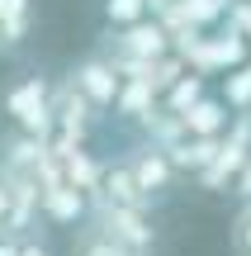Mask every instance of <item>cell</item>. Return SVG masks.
Here are the masks:
<instances>
[{
  "label": "cell",
  "mask_w": 251,
  "mask_h": 256,
  "mask_svg": "<svg viewBox=\"0 0 251 256\" xmlns=\"http://www.w3.org/2000/svg\"><path fill=\"white\" fill-rule=\"evenodd\" d=\"M5 114L14 119L19 133L28 138H52V86L43 81V76H24L19 86H9L5 95Z\"/></svg>",
  "instance_id": "6da1fadb"
},
{
  "label": "cell",
  "mask_w": 251,
  "mask_h": 256,
  "mask_svg": "<svg viewBox=\"0 0 251 256\" xmlns=\"http://www.w3.org/2000/svg\"><path fill=\"white\" fill-rule=\"evenodd\" d=\"M90 228H100L109 242H119L123 252L147 256L157 247V228H152L147 214L138 209H114V204H90Z\"/></svg>",
  "instance_id": "7a4b0ae2"
},
{
  "label": "cell",
  "mask_w": 251,
  "mask_h": 256,
  "mask_svg": "<svg viewBox=\"0 0 251 256\" xmlns=\"http://www.w3.org/2000/svg\"><path fill=\"white\" fill-rule=\"evenodd\" d=\"M251 62V43L237 28H223V34H199L195 38V48L185 52V66L190 72H199V76H214V72H237V66H247Z\"/></svg>",
  "instance_id": "3957f363"
},
{
  "label": "cell",
  "mask_w": 251,
  "mask_h": 256,
  "mask_svg": "<svg viewBox=\"0 0 251 256\" xmlns=\"http://www.w3.org/2000/svg\"><path fill=\"white\" fill-rule=\"evenodd\" d=\"M109 62H161V57H171V34L161 19H142V24L133 28H119V34H109Z\"/></svg>",
  "instance_id": "277c9868"
},
{
  "label": "cell",
  "mask_w": 251,
  "mask_h": 256,
  "mask_svg": "<svg viewBox=\"0 0 251 256\" xmlns=\"http://www.w3.org/2000/svg\"><path fill=\"white\" fill-rule=\"evenodd\" d=\"M66 81L81 90V100L90 104L95 114H109V110H114V100H119L123 76H119V66H114L104 52H95V57H85V62H76V72L66 76Z\"/></svg>",
  "instance_id": "5b68a950"
},
{
  "label": "cell",
  "mask_w": 251,
  "mask_h": 256,
  "mask_svg": "<svg viewBox=\"0 0 251 256\" xmlns=\"http://www.w3.org/2000/svg\"><path fill=\"white\" fill-rule=\"evenodd\" d=\"M123 162H128V171H133V180H138V190L147 194L152 204H157L161 194H171V185L180 180V171L171 166V156L161 152V147H152V142H133L128 152H123Z\"/></svg>",
  "instance_id": "8992f818"
},
{
  "label": "cell",
  "mask_w": 251,
  "mask_h": 256,
  "mask_svg": "<svg viewBox=\"0 0 251 256\" xmlns=\"http://www.w3.org/2000/svg\"><path fill=\"white\" fill-rule=\"evenodd\" d=\"M38 218V185L14 180V176L0 166V232H14V238H28Z\"/></svg>",
  "instance_id": "52a82bcc"
},
{
  "label": "cell",
  "mask_w": 251,
  "mask_h": 256,
  "mask_svg": "<svg viewBox=\"0 0 251 256\" xmlns=\"http://www.w3.org/2000/svg\"><path fill=\"white\" fill-rule=\"evenodd\" d=\"M90 204H114V209H138V214H147L152 209V200L138 190V180H133V171H128V162H104V176H100V190L90 194Z\"/></svg>",
  "instance_id": "ba28073f"
},
{
  "label": "cell",
  "mask_w": 251,
  "mask_h": 256,
  "mask_svg": "<svg viewBox=\"0 0 251 256\" xmlns=\"http://www.w3.org/2000/svg\"><path fill=\"white\" fill-rule=\"evenodd\" d=\"M38 214H43L47 223H57V228H76V223L90 218V194H81L76 185L57 180V185H47V190H38Z\"/></svg>",
  "instance_id": "9c48e42d"
},
{
  "label": "cell",
  "mask_w": 251,
  "mask_h": 256,
  "mask_svg": "<svg viewBox=\"0 0 251 256\" xmlns=\"http://www.w3.org/2000/svg\"><path fill=\"white\" fill-rule=\"evenodd\" d=\"M247 162H251V147H247V142H237V138H223L218 156L195 176L199 190H228V185H237V176L247 171Z\"/></svg>",
  "instance_id": "30bf717a"
},
{
  "label": "cell",
  "mask_w": 251,
  "mask_h": 256,
  "mask_svg": "<svg viewBox=\"0 0 251 256\" xmlns=\"http://www.w3.org/2000/svg\"><path fill=\"white\" fill-rule=\"evenodd\" d=\"M228 124H233V114H228V104L218 100V95H204V100L185 114V133L190 138H223Z\"/></svg>",
  "instance_id": "8fae6325"
},
{
  "label": "cell",
  "mask_w": 251,
  "mask_h": 256,
  "mask_svg": "<svg viewBox=\"0 0 251 256\" xmlns=\"http://www.w3.org/2000/svg\"><path fill=\"white\" fill-rule=\"evenodd\" d=\"M185 119H180V114H171V110H152L147 119H142V142H152V147H161V152H171V147H180L185 142Z\"/></svg>",
  "instance_id": "7c38bea8"
},
{
  "label": "cell",
  "mask_w": 251,
  "mask_h": 256,
  "mask_svg": "<svg viewBox=\"0 0 251 256\" xmlns=\"http://www.w3.org/2000/svg\"><path fill=\"white\" fill-rule=\"evenodd\" d=\"M218 147H223V138H185L180 147H171V166H176L180 176H199L209 162L218 156Z\"/></svg>",
  "instance_id": "4fadbf2b"
},
{
  "label": "cell",
  "mask_w": 251,
  "mask_h": 256,
  "mask_svg": "<svg viewBox=\"0 0 251 256\" xmlns=\"http://www.w3.org/2000/svg\"><path fill=\"white\" fill-rule=\"evenodd\" d=\"M62 162V180L66 185H76L81 194H95L100 190V176H104V162H95L85 147H76V152H66V156H57Z\"/></svg>",
  "instance_id": "5bb4252c"
},
{
  "label": "cell",
  "mask_w": 251,
  "mask_h": 256,
  "mask_svg": "<svg viewBox=\"0 0 251 256\" xmlns=\"http://www.w3.org/2000/svg\"><path fill=\"white\" fill-rule=\"evenodd\" d=\"M157 104H161V95H157V86H152V81H123L119 86V100H114V114L142 124Z\"/></svg>",
  "instance_id": "9a60e30c"
},
{
  "label": "cell",
  "mask_w": 251,
  "mask_h": 256,
  "mask_svg": "<svg viewBox=\"0 0 251 256\" xmlns=\"http://www.w3.org/2000/svg\"><path fill=\"white\" fill-rule=\"evenodd\" d=\"M28 24H33V0H0V34H5V48L24 43Z\"/></svg>",
  "instance_id": "2e32d148"
},
{
  "label": "cell",
  "mask_w": 251,
  "mask_h": 256,
  "mask_svg": "<svg viewBox=\"0 0 251 256\" xmlns=\"http://www.w3.org/2000/svg\"><path fill=\"white\" fill-rule=\"evenodd\" d=\"M199 100H204V76H199V72H185L166 95H161V110H171V114H180V119H185Z\"/></svg>",
  "instance_id": "e0dca14e"
},
{
  "label": "cell",
  "mask_w": 251,
  "mask_h": 256,
  "mask_svg": "<svg viewBox=\"0 0 251 256\" xmlns=\"http://www.w3.org/2000/svg\"><path fill=\"white\" fill-rule=\"evenodd\" d=\"M218 100H223L228 110H237V114H251V62L223 76V95H218Z\"/></svg>",
  "instance_id": "ac0fdd59"
},
{
  "label": "cell",
  "mask_w": 251,
  "mask_h": 256,
  "mask_svg": "<svg viewBox=\"0 0 251 256\" xmlns=\"http://www.w3.org/2000/svg\"><path fill=\"white\" fill-rule=\"evenodd\" d=\"M71 256H133V252H123L119 242H109L100 228H90V223H85V228L76 232V247H71Z\"/></svg>",
  "instance_id": "d6986e66"
},
{
  "label": "cell",
  "mask_w": 251,
  "mask_h": 256,
  "mask_svg": "<svg viewBox=\"0 0 251 256\" xmlns=\"http://www.w3.org/2000/svg\"><path fill=\"white\" fill-rule=\"evenodd\" d=\"M104 19L109 28H133L147 19V0H104Z\"/></svg>",
  "instance_id": "ffe728a7"
},
{
  "label": "cell",
  "mask_w": 251,
  "mask_h": 256,
  "mask_svg": "<svg viewBox=\"0 0 251 256\" xmlns=\"http://www.w3.org/2000/svg\"><path fill=\"white\" fill-rule=\"evenodd\" d=\"M233 256H251V204H242L233 218Z\"/></svg>",
  "instance_id": "44dd1931"
},
{
  "label": "cell",
  "mask_w": 251,
  "mask_h": 256,
  "mask_svg": "<svg viewBox=\"0 0 251 256\" xmlns=\"http://www.w3.org/2000/svg\"><path fill=\"white\" fill-rule=\"evenodd\" d=\"M24 247V238H14V232H0V256H19Z\"/></svg>",
  "instance_id": "7402d4cb"
},
{
  "label": "cell",
  "mask_w": 251,
  "mask_h": 256,
  "mask_svg": "<svg viewBox=\"0 0 251 256\" xmlns=\"http://www.w3.org/2000/svg\"><path fill=\"white\" fill-rule=\"evenodd\" d=\"M19 256H52V252H47V247H43L38 238H24V247H19Z\"/></svg>",
  "instance_id": "603a6c76"
},
{
  "label": "cell",
  "mask_w": 251,
  "mask_h": 256,
  "mask_svg": "<svg viewBox=\"0 0 251 256\" xmlns=\"http://www.w3.org/2000/svg\"><path fill=\"white\" fill-rule=\"evenodd\" d=\"M237 194H242V204H251V162H247V171L237 176Z\"/></svg>",
  "instance_id": "cb8c5ba5"
},
{
  "label": "cell",
  "mask_w": 251,
  "mask_h": 256,
  "mask_svg": "<svg viewBox=\"0 0 251 256\" xmlns=\"http://www.w3.org/2000/svg\"><path fill=\"white\" fill-rule=\"evenodd\" d=\"M171 5H176V0H147V10H152V14H166Z\"/></svg>",
  "instance_id": "d4e9b609"
},
{
  "label": "cell",
  "mask_w": 251,
  "mask_h": 256,
  "mask_svg": "<svg viewBox=\"0 0 251 256\" xmlns=\"http://www.w3.org/2000/svg\"><path fill=\"white\" fill-rule=\"evenodd\" d=\"M0 48H5V34H0Z\"/></svg>",
  "instance_id": "484cf974"
}]
</instances>
